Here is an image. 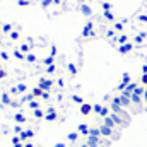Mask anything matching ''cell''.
<instances>
[{"instance_id":"obj_49","label":"cell","mask_w":147,"mask_h":147,"mask_svg":"<svg viewBox=\"0 0 147 147\" xmlns=\"http://www.w3.org/2000/svg\"><path fill=\"white\" fill-rule=\"evenodd\" d=\"M22 130H24V128H22L21 125H16V128H14V132H16V135H19V134H21Z\"/></svg>"},{"instance_id":"obj_28","label":"cell","mask_w":147,"mask_h":147,"mask_svg":"<svg viewBox=\"0 0 147 147\" xmlns=\"http://www.w3.org/2000/svg\"><path fill=\"white\" fill-rule=\"evenodd\" d=\"M70 99H72L75 105H79V106H80L82 103H86V99H84L82 96H79V94H72V96H70Z\"/></svg>"},{"instance_id":"obj_57","label":"cell","mask_w":147,"mask_h":147,"mask_svg":"<svg viewBox=\"0 0 147 147\" xmlns=\"http://www.w3.org/2000/svg\"><path fill=\"white\" fill-rule=\"evenodd\" d=\"M55 147H65V144H62V142H58V144H55Z\"/></svg>"},{"instance_id":"obj_29","label":"cell","mask_w":147,"mask_h":147,"mask_svg":"<svg viewBox=\"0 0 147 147\" xmlns=\"http://www.w3.org/2000/svg\"><path fill=\"white\" fill-rule=\"evenodd\" d=\"M130 101H132V105H135V106H139V105H142V103H144V99H142L140 96H135V94H132V96H130Z\"/></svg>"},{"instance_id":"obj_50","label":"cell","mask_w":147,"mask_h":147,"mask_svg":"<svg viewBox=\"0 0 147 147\" xmlns=\"http://www.w3.org/2000/svg\"><path fill=\"white\" fill-rule=\"evenodd\" d=\"M24 147H34V144L29 140V142H24Z\"/></svg>"},{"instance_id":"obj_30","label":"cell","mask_w":147,"mask_h":147,"mask_svg":"<svg viewBox=\"0 0 147 147\" xmlns=\"http://www.w3.org/2000/svg\"><path fill=\"white\" fill-rule=\"evenodd\" d=\"M103 125H106V127H110V128H113V130H115V127H116L111 116H106V118H103Z\"/></svg>"},{"instance_id":"obj_39","label":"cell","mask_w":147,"mask_h":147,"mask_svg":"<svg viewBox=\"0 0 147 147\" xmlns=\"http://www.w3.org/2000/svg\"><path fill=\"white\" fill-rule=\"evenodd\" d=\"M33 99H34V98H33V94L29 92V94H24V96L21 98V103H31Z\"/></svg>"},{"instance_id":"obj_26","label":"cell","mask_w":147,"mask_h":147,"mask_svg":"<svg viewBox=\"0 0 147 147\" xmlns=\"http://www.w3.org/2000/svg\"><path fill=\"white\" fill-rule=\"evenodd\" d=\"M79 137H80V134H79V132H70V134L67 135V140L74 144V142H77V140H79Z\"/></svg>"},{"instance_id":"obj_24","label":"cell","mask_w":147,"mask_h":147,"mask_svg":"<svg viewBox=\"0 0 147 147\" xmlns=\"http://www.w3.org/2000/svg\"><path fill=\"white\" fill-rule=\"evenodd\" d=\"M12 55H14V58H17V60H21V62H26V55L17 48V50H14L12 51Z\"/></svg>"},{"instance_id":"obj_4","label":"cell","mask_w":147,"mask_h":147,"mask_svg":"<svg viewBox=\"0 0 147 147\" xmlns=\"http://www.w3.org/2000/svg\"><path fill=\"white\" fill-rule=\"evenodd\" d=\"M19 139H21V142H22V144H24V142L33 140V139H34V130H31V128H24V130L19 134Z\"/></svg>"},{"instance_id":"obj_41","label":"cell","mask_w":147,"mask_h":147,"mask_svg":"<svg viewBox=\"0 0 147 147\" xmlns=\"http://www.w3.org/2000/svg\"><path fill=\"white\" fill-rule=\"evenodd\" d=\"M139 84L147 87V74H140V79H139Z\"/></svg>"},{"instance_id":"obj_60","label":"cell","mask_w":147,"mask_h":147,"mask_svg":"<svg viewBox=\"0 0 147 147\" xmlns=\"http://www.w3.org/2000/svg\"><path fill=\"white\" fill-rule=\"evenodd\" d=\"M2 69H3V65H0V70H2Z\"/></svg>"},{"instance_id":"obj_44","label":"cell","mask_w":147,"mask_h":147,"mask_svg":"<svg viewBox=\"0 0 147 147\" xmlns=\"http://www.w3.org/2000/svg\"><path fill=\"white\" fill-rule=\"evenodd\" d=\"M106 36H108V38H113V39H116V31H115V29H108V31H106Z\"/></svg>"},{"instance_id":"obj_25","label":"cell","mask_w":147,"mask_h":147,"mask_svg":"<svg viewBox=\"0 0 147 147\" xmlns=\"http://www.w3.org/2000/svg\"><path fill=\"white\" fill-rule=\"evenodd\" d=\"M99 142H101V139H94V137H87V146L89 147H99Z\"/></svg>"},{"instance_id":"obj_53","label":"cell","mask_w":147,"mask_h":147,"mask_svg":"<svg viewBox=\"0 0 147 147\" xmlns=\"http://www.w3.org/2000/svg\"><path fill=\"white\" fill-rule=\"evenodd\" d=\"M62 3V0H53V5H60Z\"/></svg>"},{"instance_id":"obj_11","label":"cell","mask_w":147,"mask_h":147,"mask_svg":"<svg viewBox=\"0 0 147 147\" xmlns=\"http://www.w3.org/2000/svg\"><path fill=\"white\" fill-rule=\"evenodd\" d=\"M14 121L16 123H19V125H22V123H26L28 121V118H26V115L24 113H21V111H17V113H14Z\"/></svg>"},{"instance_id":"obj_42","label":"cell","mask_w":147,"mask_h":147,"mask_svg":"<svg viewBox=\"0 0 147 147\" xmlns=\"http://www.w3.org/2000/svg\"><path fill=\"white\" fill-rule=\"evenodd\" d=\"M17 5L19 7H29L31 5V0H17Z\"/></svg>"},{"instance_id":"obj_6","label":"cell","mask_w":147,"mask_h":147,"mask_svg":"<svg viewBox=\"0 0 147 147\" xmlns=\"http://www.w3.org/2000/svg\"><path fill=\"white\" fill-rule=\"evenodd\" d=\"M134 48H135V45H134L132 41H128V43H125V45H120V46H118V53H120V55H128Z\"/></svg>"},{"instance_id":"obj_7","label":"cell","mask_w":147,"mask_h":147,"mask_svg":"<svg viewBox=\"0 0 147 147\" xmlns=\"http://www.w3.org/2000/svg\"><path fill=\"white\" fill-rule=\"evenodd\" d=\"M0 103H2L3 106H12V105H14V99H12L10 92H2V94H0Z\"/></svg>"},{"instance_id":"obj_45","label":"cell","mask_w":147,"mask_h":147,"mask_svg":"<svg viewBox=\"0 0 147 147\" xmlns=\"http://www.w3.org/2000/svg\"><path fill=\"white\" fill-rule=\"evenodd\" d=\"M10 142H12V146H14V144H19V142H21V139H19V135H12V139H10Z\"/></svg>"},{"instance_id":"obj_27","label":"cell","mask_w":147,"mask_h":147,"mask_svg":"<svg viewBox=\"0 0 147 147\" xmlns=\"http://www.w3.org/2000/svg\"><path fill=\"white\" fill-rule=\"evenodd\" d=\"M147 33H140V34H137V36L134 38V45H142L144 43V39H146Z\"/></svg>"},{"instance_id":"obj_54","label":"cell","mask_w":147,"mask_h":147,"mask_svg":"<svg viewBox=\"0 0 147 147\" xmlns=\"http://www.w3.org/2000/svg\"><path fill=\"white\" fill-rule=\"evenodd\" d=\"M77 3H79V5H82V3H87V0H77Z\"/></svg>"},{"instance_id":"obj_48","label":"cell","mask_w":147,"mask_h":147,"mask_svg":"<svg viewBox=\"0 0 147 147\" xmlns=\"http://www.w3.org/2000/svg\"><path fill=\"white\" fill-rule=\"evenodd\" d=\"M9 92H10V96H17V94H19V92H17V87H16V86H14V87H10V91H9Z\"/></svg>"},{"instance_id":"obj_58","label":"cell","mask_w":147,"mask_h":147,"mask_svg":"<svg viewBox=\"0 0 147 147\" xmlns=\"http://www.w3.org/2000/svg\"><path fill=\"white\" fill-rule=\"evenodd\" d=\"M79 147H89V146H87V144H80Z\"/></svg>"},{"instance_id":"obj_1","label":"cell","mask_w":147,"mask_h":147,"mask_svg":"<svg viewBox=\"0 0 147 147\" xmlns=\"http://www.w3.org/2000/svg\"><path fill=\"white\" fill-rule=\"evenodd\" d=\"M36 86L39 87V89H43V91H50V89H53L55 80H53L51 77H48V75H43V77H39V79H38Z\"/></svg>"},{"instance_id":"obj_21","label":"cell","mask_w":147,"mask_h":147,"mask_svg":"<svg viewBox=\"0 0 147 147\" xmlns=\"http://www.w3.org/2000/svg\"><path fill=\"white\" fill-rule=\"evenodd\" d=\"M89 137H94V139H101V130H99V127H92V128L89 130Z\"/></svg>"},{"instance_id":"obj_52","label":"cell","mask_w":147,"mask_h":147,"mask_svg":"<svg viewBox=\"0 0 147 147\" xmlns=\"http://www.w3.org/2000/svg\"><path fill=\"white\" fill-rule=\"evenodd\" d=\"M142 99H144V101L147 103V87H146V92H144V96H142Z\"/></svg>"},{"instance_id":"obj_12","label":"cell","mask_w":147,"mask_h":147,"mask_svg":"<svg viewBox=\"0 0 147 147\" xmlns=\"http://www.w3.org/2000/svg\"><path fill=\"white\" fill-rule=\"evenodd\" d=\"M110 116L113 118V121H115V125H118V127H121V125H125L127 121H125V118H121L120 115H116V113H110Z\"/></svg>"},{"instance_id":"obj_36","label":"cell","mask_w":147,"mask_h":147,"mask_svg":"<svg viewBox=\"0 0 147 147\" xmlns=\"http://www.w3.org/2000/svg\"><path fill=\"white\" fill-rule=\"evenodd\" d=\"M36 60H38V58H36V55H34L33 51L26 55V62H28V63H36Z\"/></svg>"},{"instance_id":"obj_2","label":"cell","mask_w":147,"mask_h":147,"mask_svg":"<svg viewBox=\"0 0 147 147\" xmlns=\"http://www.w3.org/2000/svg\"><path fill=\"white\" fill-rule=\"evenodd\" d=\"M80 36L82 38H96V31H94V22L92 21H87L80 31Z\"/></svg>"},{"instance_id":"obj_23","label":"cell","mask_w":147,"mask_h":147,"mask_svg":"<svg viewBox=\"0 0 147 147\" xmlns=\"http://www.w3.org/2000/svg\"><path fill=\"white\" fill-rule=\"evenodd\" d=\"M14 29H16V28H14L12 24H9V22H7V24H2V33H3V34H7V36H9Z\"/></svg>"},{"instance_id":"obj_40","label":"cell","mask_w":147,"mask_h":147,"mask_svg":"<svg viewBox=\"0 0 147 147\" xmlns=\"http://www.w3.org/2000/svg\"><path fill=\"white\" fill-rule=\"evenodd\" d=\"M50 55L57 58V55H58V46H57V45H51V46H50Z\"/></svg>"},{"instance_id":"obj_17","label":"cell","mask_w":147,"mask_h":147,"mask_svg":"<svg viewBox=\"0 0 147 147\" xmlns=\"http://www.w3.org/2000/svg\"><path fill=\"white\" fill-rule=\"evenodd\" d=\"M103 19H105L106 22H116V17H115L113 10H106V12H103Z\"/></svg>"},{"instance_id":"obj_47","label":"cell","mask_w":147,"mask_h":147,"mask_svg":"<svg viewBox=\"0 0 147 147\" xmlns=\"http://www.w3.org/2000/svg\"><path fill=\"white\" fill-rule=\"evenodd\" d=\"M139 21L144 22V24H147V14H140V16H139Z\"/></svg>"},{"instance_id":"obj_10","label":"cell","mask_w":147,"mask_h":147,"mask_svg":"<svg viewBox=\"0 0 147 147\" xmlns=\"http://www.w3.org/2000/svg\"><path fill=\"white\" fill-rule=\"evenodd\" d=\"M89 130H91V127L86 125V123H79V125H77V132H79L80 135H84V137H89Z\"/></svg>"},{"instance_id":"obj_14","label":"cell","mask_w":147,"mask_h":147,"mask_svg":"<svg viewBox=\"0 0 147 147\" xmlns=\"http://www.w3.org/2000/svg\"><path fill=\"white\" fill-rule=\"evenodd\" d=\"M67 70H69V75H70V77H75V75L79 74V69H77V65H75L74 62H69V63H67Z\"/></svg>"},{"instance_id":"obj_34","label":"cell","mask_w":147,"mask_h":147,"mask_svg":"<svg viewBox=\"0 0 147 147\" xmlns=\"http://www.w3.org/2000/svg\"><path fill=\"white\" fill-rule=\"evenodd\" d=\"M53 63H55V57L50 55V57L43 58V65H45V67H50V65H53Z\"/></svg>"},{"instance_id":"obj_59","label":"cell","mask_w":147,"mask_h":147,"mask_svg":"<svg viewBox=\"0 0 147 147\" xmlns=\"http://www.w3.org/2000/svg\"><path fill=\"white\" fill-rule=\"evenodd\" d=\"M0 46H3V41H2V38H0Z\"/></svg>"},{"instance_id":"obj_46","label":"cell","mask_w":147,"mask_h":147,"mask_svg":"<svg viewBox=\"0 0 147 147\" xmlns=\"http://www.w3.org/2000/svg\"><path fill=\"white\" fill-rule=\"evenodd\" d=\"M0 58H2L3 62H5V60H9V53H7V51H0Z\"/></svg>"},{"instance_id":"obj_15","label":"cell","mask_w":147,"mask_h":147,"mask_svg":"<svg viewBox=\"0 0 147 147\" xmlns=\"http://www.w3.org/2000/svg\"><path fill=\"white\" fill-rule=\"evenodd\" d=\"M79 9H80V14H82V16H86V17H89V16L92 14V9H91L87 3H82V5H79Z\"/></svg>"},{"instance_id":"obj_55","label":"cell","mask_w":147,"mask_h":147,"mask_svg":"<svg viewBox=\"0 0 147 147\" xmlns=\"http://www.w3.org/2000/svg\"><path fill=\"white\" fill-rule=\"evenodd\" d=\"M12 147H24V144H22V142H19V144H14Z\"/></svg>"},{"instance_id":"obj_3","label":"cell","mask_w":147,"mask_h":147,"mask_svg":"<svg viewBox=\"0 0 147 147\" xmlns=\"http://www.w3.org/2000/svg\"><path fill=\"white\" fill-rule=\"evenodd\" d=\"M92 111L96 113V115H99L101 118H106V116H110V113H111V110L108 108V106H103V105H92Z\"/></svg>"},{"instance_id":"obj_19","label":"cell","mask_w":147,"mask_h":147,"mask_svg":"<svg viewBox=\"0 0 147 147\" xmlns=\"http://www.w3.org/2000/svg\"><path fill=\"white\" fill-rule=\"evenodd\" d=\"M113 29H115L118 34H121V33H123V29H125L123 21H116V22H113Z\"/></svg>"},{"instance_id":"obj_8","label":"cell","mask_w":147,"mask_h":147,"mask_svg":"<svg viewBox=\"0 0 147 147\" xmlns=\"http://www.w3.org/2000/svg\"><path fill=\"white\" fill-rule=\"evenodd\" d=\"M79 113H80L82 116L91 115V113H92V105H91V103H87V101H86V103H82V105L79 106Z\"/></svg>"},{"instance_id":"obj_33","label":"cell","mask_w":147,"mask_h":147,"mask_svg":"<svg viewBox=\"0 0 147 147\" xmlns=\"http://www.w3.org/2000/svg\"><path fill=\"white\" fill-rule=\"evenodd\" d=\"M33 115H34V118H38V120H45V110H43V108L34 110L33 111Z\"/></svg>"},{"instance_id":"obj_35","label":"cell","mask_w":147,"mask_h":147,"mask_svg":"<svg viewBox=\"0 0 147 147\" xmlns=\"http://www.w3.org/2000/svg\"><path fill=\"white\" fill-rule=\"evenodd\" d=\"M16 87H17V92H19V94H26V91H28V86H26L24 82H21V84H17Z\"/></svg>"},{"instance_id":"obj_5","label":"cell","mask_w":147,"mask_h":147,"mask_svg":"<svg viewBox=\"0 0 147 147\" xmlns=\"http://www.w3.org/2000/svg\"><path fill=\"white\" fill-rule=\"evenodd\" d=\"M45 120H46V121H57V120H58V111L55 110L53 106L46 108V110H45Z\"/></svg>"},{"instance_id":"obj_37","label":"cell","mask_w":147,"mask_h":147,"mask_svg":"<svg viewBox=\"0 0 147 147\" xmlns=\"http://www.w3.org/2000/svg\"><path fill=\"white\" fill-rule=\"evenodd\" d=\"M45 72H46V75H53V74L57 72V65L53 63V65H50V67H45Z\"/></svg>"},{"instance_id":"obj_20","label":"cell","mask_w":147,"mask_h":147,"mask_svg":"<svg viewBox=\"0 0 147 147\" xmlns=\"http://www.w3.org/2000/svg\"><path fill=\"white\" fill-rule=\"evenodd\" d=\"M19 50H21L24 55H28V53H31V50H33V45H31V43H22V45L19 46Z\"/></svg>"},{"instance_id":"obj_9","label":"cell","mask_w":147,"mask_h":147,"mask_svg":"<svg viewBox=\"0 0 147 147\" xmlns=\"http://www.w3.org/2000/svg\"><path fill=\"white\" fill-rule=\"evenodd\" d=\"M99 130H101V137H113V134H115V130L110 128V127H106V125H99Z\"/></svg>"},{"instance_id":"obj_18","label":"cell","mask_w":147,"mask_h":147,"mask_svg":"<svg viewBox=\"0 0 147 147\" xmlns=\"http://www.w3.org/2000/svg\"><path fill=\"white\" fill-rule=\"evenodd\" d=\"M130 39H128V34H125V33H121V34H118L116 39H115V43L120 46V45H125V43H128Z\"/></svg>"},{"instance_id":"obj_43","label":"cell","mask_w":147,"mask_h":147,"mask_svg":"<svg viewBox=\"0 0 147 147\" xmlns=\"http://www.w3.org/2000/svg\"><path fill=\"white\" fill-rule=\"evenodd\" d=\"M53 5V0H41V7L43 9H48V7H51Z\"/></svg>"},{"instance_id":"obj_16","label":"cell","mask_w":147,"mask_h":147,"mask_svg":"<svg viewBox=\"0 0 147 147\" xmlns=\"http://www.w3.org/2000/svg\"><path fill=\"white\" fill-rule=\"evenodd\" d=\"M120 105H121V108L125 110V108H128V106L132 105V101H130V98H128V96H125V94H120Z\"/></svg>"},{"instance_id":"obj_38","label":"cell","mask_w":147,"mask_h":147,"mask_svg":"<svg viewBox=\"0 0 147 147\" xmlns=\"http://www.w3.org/2000/svg\"><path fill=\"white\" fill-rule=\"evenodd\" d=\"M101 9H103V12L111 10V9H113V3H111V2H101Z\"/></svg>"},{"instance_id":"obj_51","label":"cell","mask_w":147,"mask_h":147,"mask_svg":"<svg viewBox=\"0 0 147 147\" xmlns=\"http://www.w3.org/2000/svg\"><path fill=\"white\" fill-rule=\"evenodd\" d=\"M57 84H58V87H63V80H62V79H58Z\"/></svg>"},{"instance_id":"obj_13","label":"cell","mask_w":147,"mask_h":147,"mask_svg":"<svg viewBox=\"0 0 147 147\" xmlns=\"http://www.w3.org/2000/svg\"><path fill=\"white\" fill-rule=\"evenodd\" d=\"M31 94H33V98H34V99H43L45 91H43V89H39L38 86H34V87L31 89Z\"/></svg>"},{"instance_id":"obj_32","label":"cell","mask_w":147,"mask_h":147,"mask_svg":"<svg viewBox=\"0 0 147 147\" xmlns=\"http://www.w3.org/2000/svg\"><path fill=\"white\" fill-rule=\"evenodd\" d=\"M19 38H21V31H19V29H14V31L9 34V39H10V41H17Z\"/></svg>"},{"instance_id":"obj_22","label":"cell","mask_w":147,"mask_h":147,"mask_svg":"<svg viewBox=\"0 0 147 147\" xmlns=\"http://www.w3.org/2000/svg\"><path fill=\"white\" fill-rule=\"evenodd\" d=\"M28 108H29V110H39V108H41V99H33V101H31V103H28Z\"/></svg>"},{"instance_id":"obj_56","label":"cell","mask_w":147,"mask_h":147,"mask_svg":"<svg viewBox=\"0 0 147 147\" xmlns=\"http://www.w3.org/2000/svg\"><path fill=\"white\" fill-rule=\"evenodd\" d=\"M142 74H147V65H142Z\"/></svg>"},{"instance_id":"obj_31","label":"cell","mask_w":147,"mask_h":147,"mask_svg":"<svg viewBox=\"0 0 147 147\" xmlns=\"http://www.w3.org/2000/svg\"><path fill=\"white\" fill-rule=\"evenodd\" d=\"M144 92H146V87H144V86H140V84H139V86H137V87H135V91H134V92H132V94H135V96H140V98H142V96H144Z\"/></svg>"}]
</instances>
